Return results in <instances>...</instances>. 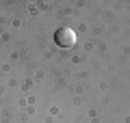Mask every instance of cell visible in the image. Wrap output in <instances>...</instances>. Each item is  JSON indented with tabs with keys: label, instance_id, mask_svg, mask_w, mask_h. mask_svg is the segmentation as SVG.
Returning <instances> with one entry per match:
<instances>
[{
	"label": "cell",
	"instance_id": "1",
	"mask_svg": "<svg viewBox=\"0 0 130 123\" xmlns=\"http://www.w3.org/2000/svg\"><path fill=\"white\" fill-rule=\"evenodd\" d=\"M54 43L59 48H65V50H70V48L76 46V32L72 30V28H59V30L54 32Z\"/></svg>",
	"mask_w": 130,
	"mask_h": 123
}]
</instances>
